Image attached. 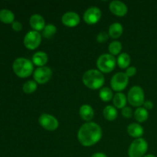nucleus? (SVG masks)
Here are the masks:
<instances>
[{"label": "nucleus", "mask_w": 157, "mask_h": 157, "mask_svg": "<svg viewBox=\"0 0 157 157\" xmlns=\"http://www.w3.org/2000/svg\"><path fill=\"white\" fill-rule=\"evenodd\" d=\"M102 137V129L94 122L85 123L78 132V140L84 147H91L99 142Z\"/></svg>", "instance_id": "nucleus-1"}, {"label": "nucleus", "mask_w": 157, "mask_h": 157, "mask_svg": "<svg viewBox=\"0 0 157 157\" xmlns=\"http://www.w3.org/2000/svg\"><path fill=\"white\" fill-rule=\"evenodd\" d=\"M83 84L91 90H98L102 87L105 82L103 73L96 69L87 71L82 77Z\"/></svg>", "instance_id": "nucleus-2"}, {"label": "nucleus", "mask_w": 157, "mask_h": 157, "mask_svg": "<svg viewBox=\"0 0 157 157\" xmlns=\"http://www.w3.org/2000/svg\"><path fill=\"white\" fill-rule=\"evenodd\" d=\"M12 69L15 75L21 78H25L30 76L34 70L32 61L25 58H18L12 64Z\"/></svg>", "instance_id": "nucleus-3"}, {"label": "nucleus", "mask_w": 157, "mask_h": 157, "mask_svg": "<svg viewBox=\"0 0 157 157\" xmlns=\"http://www.w3.org/2000/svg\"><path fill=\"white\" fill-rule=\"evenodd\" d=\"M116 64V58L110 54H103L97 60V67L101 73L107 74L113 71Z\"/></svg>", "instance_id": "nucleus-4"}, {"label": "nucleus", "mask_w": 157, "mask_h": 157, "mask_svg": "<svg viewBox=\"0 0 157 157\" xmlns=\"http://www.w3.org/2000/svg\"><path fill=\"white\" fill-rule=\"evenodd\" d=\"M148 150V144L144 138H138L132 142L128 149L129 157H144Z\"/></svg>", "instance_id": "nucleus-5"}, {"label": "nucleus", "mask_w": 157, "mask_h": 157, "mask_svg": "<svg viewBox=\"0 0 157 157\" xmlns=\"http://www.w3.org/2000/svg\"><path fill=\"white\" fill-rule=\"evenodd\" d=\"M127 101L130 105L140 107L145 102L144 91L140 86H133L130 89L127 94Z\"/></svg>", "instance_id": "nucleus-6"}, {"label": "nucleus", "mask_w": 157, "mask_h": 157, "mask_svg": "<svg viewBox=\"0 0 157 157\" xmlns=\"http://www.w3.org/2000/svg\"><path fill=\"white\" fill-rule=\"evenodd\" d=\"M129 83V78L125 73L118 72L115 74L110 81V86L115 91L121 92L127 87Z\"/></svg>", "instance_id": "nucleus-7"}, {"label": "nucleus", "mask_w": 157, "mask_h": 157, "mask_svg": "<svg viewBox=\"0 0 157 157\" xmlns=\"http://www.w3.org/2000/svg\"><path fill=\"white\" fill-rule=\"evenodd\" d=\"M41 35L36 31H30L24 38V45L29 50H35L40 45Z\"/></svg>", "instance_id": "nucleus-8"}, {"label": "nucleus", "mask_w": 157, "mask_h": 157, "mask_svg": "<svg viewBox=\"0 0 157 157\" xmlns=\"http://www.w3.org/2000/svg\"><path fill=\"white\" fill-rule=\"evenodd\" d=\"M38 123L44 130L48 131H55L59 126L58 120L48 113H42L40 115L38 118Z\"/></svg>", "instance_id": "nucleus-9"}, {"label": "nucleus", "mask_w": 157, "mask_h": 157, "mask_svg": "<svg viewBox=\"0 0 157 157\" xmlns=\"http://www.w3.org/2000/svg\"><path fill=\"white\" fill-rule=\"evenodd\" d=\"M52 76V71L48 67H39L33 73L34 80L36 83L40 84H46L50 81Z\"/></svg>", "instance_id": "nucleus-10"}, {"label": "nucleus", "mask_w": 157, "mask_h": 157, "mask_svg": "<svg viewBox=\"0 0 157 157\" xmlns=\"http://www.w3.org/2000/svg\"><path fill=\"white\" fill-rule=\"evenodd\" d=\"M101 15L102 14L99 8L90 7L85 11L83 15V18L87 25H94L100 21Z\"/></svg>", "instance_id": "nucleus-11"}, {"label": "nucleus", "mask_w": 157, "mask_h": 157, "mask_svg": "<svg viewBox=\"0 0 157 157\" xmlns=\"http://www.w3.org/2000/svg\"><path fill=\"white\" fill-rule=\"evenodd\" d=\"M81 18L79 15L75 12H67L62 15L61 21L64 25L69 28L76 27L80 23Z\"/></svg>", "instance_id": "nucleus-12"}, {"label": "nucleus", "mask_w": 157, "mask_h": 157, "mask_svg": "<svg viewBox=\"0 0 157 157\" xmlns=\"http://www.w3.org/2000/svg\"><path fill=\"white\" fill-rule=\"evenodd\" d=\"M109 9L113 15L119 17H122L127 15V11H128L127 6L121 1L111 2L109 6Z\"/></svg>", "instance_id": "nucleus-13"}, {"label": "nucleus", "mask_w": 157, "mask_h": 157, "mask_svg": "<svg viewBox=\"0 0 157 157\" xmlns=\"http://www.w3.org/2000/svg\"><path fill=\"white\" fill-rule=\"evenodd\" d=\"M29 23L34 31L38 32L39 31H43V29L45 27V21H44V18L38 14L32 15L29 19Z\"/></svg>", "instance_id": "nucleus-14"}, {"label": "nucleus", "mask_w": 157, "mask_h": 157, "mask_svg": "<svg viewBox=\"0 0 157 157\" xmlns=\"http://www.w3.org/2000/svg\"><path fill=\"white\" fill-rule=\"evenodd\" d=\"M127 133L132 137L138 139V138H141V136L144 135V130L140 124L133 123L127 127Z\"/></svg>", "instance_id": "nucleus-15"}, {"label": "nucleus", "mask_w": 157, "mask_h": 157, "mask_svg": "<svg viewBox=\"0 0 157 157\" xmlns=\"http://www.w3.org/2000/svg\"><path fill=\"white\" fill-rule=\"evenodd\" d=\"M48 55L44 52H38L35 53L32 56V63L35 65L39 67H44L48 62Z\"/></svg>", "instance_id": "nucleus-16"}, {"label": "nucleus", "mask_w": 157, "mask_h": 157, "mask_svg": "<svg viewBox=\"0 0 157 157\" xmlns=\"http://www.w3.org/2000/svg\"><path fill=\"white\" fill-rule=\"evenodd\" d=\"M79 114L81 117L85 121H90L94 117V112L93 108L88 104H84L80 107Z\"/></svg>", "instance_id": "nucleus-17"}, {"label": "nucleus", "mask_w": 157, "mask_h": 157, "mask_svg": "<svg viewBox=\"0 0 157 157\" xmlns=\"http://www.w3.org/2000/svg\"><path fill=\"white\" fill-rule=\"evenodd\" d=\"M124 32V28L122 25L119 22H114L109 27V35L113 39L120 38Z\"/></svg>", "instance_id": "nucleus-18"}, {"label": "nucleus", "mask_w": 157, "mask_h": 157, "mask_svg": "<svg viewBox=\"0 0 157 157\" xmlns=\"http://www.w3.org/2000/svg\"><path fill=\"white\" fill-rule=\"evenodd\" d=\"M0 21L6 24H12V22L15 21V15L9 9H1L0 10Z\"/></svg>", "instance_id": "nucleus-19"}, {"label": "nucleus", "mask_w": 157, "mask_h": 157, "mask_svg": "<svg viewBox=\"0 0 157 157\" xmlns=\"http://www.w3.org/2000/svg\"><path fill=\"white\" fill-rule=\"evenodd\" d=\"M113 102L115 107L118 109H123L126 107L127 102V98L121 92H118L113 96Z\"/></svg>", "instance_id": "nucleus-20"}, {"label": "nucleus", "mask_w": 157, "mask_h": 157, "mask_svg": "<svg viewBox=\"0 0 157 157\" xmlns=\"http://www.w3.org/2000/svg\"><path fill=\"white\" fill-rule=\"evenodd\" d=\"M117 114L118 113L116 107L111 105L107 106L103 110V115L104 118L109 121H113L116 120L117 118Z\"/></svg>", "instance_id": "nucleus-21"}, {"label": "nucleus", "mask_w": 157, "mask_h": 157, "mask_svg": "<svg viewBox=\"0 0 157 157\" xmlns=\"http://www.w3.org/2000/svg\"><path fill=\"white\" fill-rule=\"evenodd\" d=\"M117 64L119 66L120 68L125 69L129 67L130 64V57L128 54L127 53H121L118 56L117 59Z\"/></svg>", "instance_id": "nucleus-22"}, {"label": "nucleus", "mask_w": 157, "mask_h": 157, "mask_svg": "<svg viewBox=\"0 0 157 157\" xmlns=\"http://www.w3.org/2000/svg\"><path fill=\"white\" fill-rule=\"evenodd\" d=\"M134 117L139 123H144L148 119L149 113L144 107H137L134 112Z\"/></svg>", "instance_id": "nucleus-23"}, {"label": "nucleus", "mask_w": 157, "mask_h": 157, "mask_svg": "<svg viewBox=\"0 0 157 157\" xmlns=\"http://www.w3.org/2000/svg\"><path fill=\"white\" fill-rule=\"evenodd\" d=\"M99 97L104 102H108L112 98H113V92L109 87H102L100 90Z\"/></svg>", "instance_id": "nucleus-24"}, {"label": "nucleus", "mask_w": 157, "mask_h": 157, "mask_svg": "<svg viewBox=\"0 0 157 157\" xmlns=\"http://www.w3.org/2000/svg\"><path fill=\"white\" fill-rule=\"evenodd\" d=\"M121 50H122V44H121V43L118 41H112L108 46L109 52H110V55H113V56L120 55Z\"/></svg>", "instance_id": "nucleus-25"}, {"label": "nucleus", "mask_w": 157, "mask_h": 157, "mask_svg": "<svg viewBox=\"0 0 157 157\" xmlns=\"http://www.w3.org/2000/svg\"><path fill=\"white\" fill-rule=\"evenodd\" d=\"M57 32V28L54 25L48 24L45 25L42 31V35L45 38H51L55 35Z\"/></svg>", "instance_id": "nucleus-26"}, {"label": "nucleus", "mask_w": 157, "mask_h": 157, "mask_svg": "<svg viewBox=\"0 0 157 157\" xmlns=\"http://www.w3.org/2000/svg\"><path fill=\"white\" fill-rule=\"evenodd\" d=\"M23 91L25 94H30L37 90V83L35 81H28L23 84Z\"/></svg>", "instance_id": "nucleus-27"}, {"label": "nucleus", "mask_w": 157, "mask_h": 157, "mask_svg": "<svg viewBox=\"0 0 157 157\" xmlns=\"http://www.w3.org/2000/svg\"><path fill=\"white\" fill-rule=\"evenodd\" d=\"M109 38V34L105 32H101L97 35V41L99 43H104L107 41Z\"/></svg>", "instance_id": "nucleus-28"}, {"label": "nucleus", "mask_w": 157, "mask_h": 157, "mask_svg": "<svg viewBox=\"0 0 157 157\" xmlns=\"http://www.w3.org/2000/svg\"><path fill=\"white\" fill-rule=\"evenodd\" d=\"M122 115L125 118H130L133 115V111L130 107H125L122 109Z\"/></svg>", "instance_id": "nucleus-29"}, {"label": "nucleus", "mask_w": 157, "mask_h": 157, "mask_svg": "<svg viewBox=\"0 0 157 157\" xmlns=\"http://www.w3.org/2000/svg\"><path fill=\"white\" fill-rule=\"evenodd\" d=\"M136 72H137V70H136V67L132 66V67H127V70H126L125 74L127 75V76L128 77V78H130V77L134 76V75L136 74Z\"/></svg>", "instance_id": "nucleus-30"}, {"label": "nucleus", "mask_w": 157, "mask_h": 157, "mask_svg": "<svg viewBox=\"0 0 157 157\" xmlns=\"http://www.w3.org/2000/svg\"><path fill=\"white\" fill-rule=\"evenodd\" d=\"M12 28L15 32H20L22 29V25L19 21H15L14 22H12Z\"/></svg>", "instance_id": "nucleus-31"}, {"label": "nucleus", "mask_w": 157, "mask_h": 157, "mask_svg": "<svg viewBox=\"0 0 157 157\" xmlns=\"http://www.w3.org/2000/svg\"><path fill=\"white\" fill-rule=\"evenodd\" d=\"M144 107L146 110H151L153 108V103L150 101H147L144 102Z\"/></svg>", "instance_id": "nucleus-32"}, {"label": "nucleus", "mask_w": 157, "mask_h": 157, "mask_svg": "<svg viewBox=\"0 0 157 157\" xmlns=\"http://www.w3.org/2000/svg\"><path fill=\"white\" fill-rule=\"evenodd\" d=\"M90 157H107V156L104 153H95Z\"/></svg>", "instance_id": "nucleus-33"}, {"label": "nucleus", "mask_w": 157, "mask_h": 157, "mask_svg": "<svg viewBox=\"0 0 157 157\" xmlns=\"http://www.w3.org/2000/svg\"><path fill=\"white\" fill-rule=\"evenodd\" d=\"M144 157H156V156L153 154H147V155H145Z\"/></svg>", "instance_id": "nucleus-34"}]
</instances>
